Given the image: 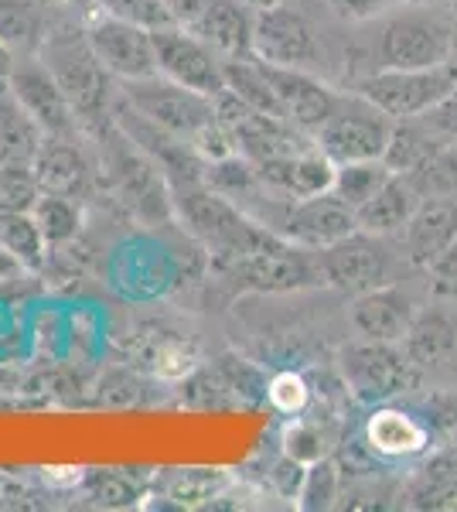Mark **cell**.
<instances>
[{
  "mask_svg": "<svg viewBox=\"0 0 457 512\" xmlns=\"http://www.w3.org/2000/svg\"><path fill=\"white\" fill-rule=\"evenodd\" d=\"M38 59L48 65V72L62 86L65 99L72 103L79 120L93 123L103 120L110 106V72L96 59L93 45L86 38V28H52L45 31L38 48Z\"/></svg>",
  "mask_w": 457,
  "mask_h": 512,
  "instance_id": "obj_2",
  "label": "cell"
},
{
  "mask_svg": "<svg viewBox=\"0 0 457 512\" xmlns=\"http://www.w3.org/2000/svg\"><path fill=\"white\" fill-rule=\"evenodd\" d=\"M427 427H437L447 437L457 434V396H437L434 407H430V420Z\"/></svg>",
  "mask_w": 457,
  "mask_h": 512,
  "instance_id": "obj_41",
  "label": "cell"
},
{
  "mask_svg": "<svg viewBox=\"0 0 457 512\" xmlns=\"http://www.w3.org/2000/svg\"><path fill=\"white\" fill-rule=\"evenodd\" d=\"M440 147H447V140L440 137L423 117L396 120L382 161H386L389 171H396V175H413V171H420L423 164L434 158Z\"/></svg>",
  "mask_w": 457,
  "mask_h": 512,
  "instance_id": "obj_22",
  "label": "cell"
},
{
  "mask_svg": "<svg viewBox=\"0 0 457 512\" xmlns=\"http://www.w3.org/2000/svg\"><path fill=\"white\" fill-rule=\"evenodd\" d=\"M410 499L417 509H447L457 502V444L440 448L427 465L413 475Z\"/></svg>",
  "mask_w": 457,
  "mask_h": 512,
  "instance_id": "obj_24",
  "label": "cell"
},
{
  "mask_svg": "<svg viewBox=\"0 0 457 512\" xmlns=\"http://www.w3.org/2000/svg\"><path fill=\"white\" fill-rule=\"evenodd\" d=\"M41 185L31 164H0V212H35Z\"/></svg>",
  "mask_w": 457,
  "mask_h": 512,
  "instance_id": "obj_31",
  "label": "cell"
},
{
  "mask_svg": "<svg viewBox=\"0 0 457 512\" xmlns=\"http://www.w3.org/2000/svg\"><path fill=\"white\" fill-rule=\"evenodd\" d=\"M355 229H359L355 209H348L335 192H324L290 202L280 236H287L290 243L304 246V250H324V246L352 236Z\"/></svg>",
  "mask_w": 457,
  "mask_h": 512,
  "instance_id": "obj_13",
  "label": "cell"
},
{
  "mask_svg": "<svg viewBox=\"0 0 457 512\" xmlns=\"http://www.w3.org/2000/svg\"><path fill=\"white\" fill-rule=\"evenodd\" d=\"M7 89L45 137H76V110L38 55H18Z\"/></svg>",
  "mask_w": 457,
  "mask_h": 512,
  "instance_id": "obj_11",
  "label": "cell"
},
{
  "mask_svg": "<svg viewBox=\"0 0 457 512\" xmlns=\"http://www.w3.org/2000/svg\"><path fill=\"white\" fill-rule=\"evenodd\" d=\"M24 274H28V270H24V263L14 253H7L4 246H0V287L18 284Z\"/></svg>",
  "mask_w": 457,
  "mask_h": 512,
  "instance_id": "obj_43",
  "label": "cell"
},
{
  "mask_svg": "<svg viewBox=\"0 0 457 512\" xmlns=\"http://www.w3.org/2000/svg\"><path fill=\"white\" fill-rule=\"evenodd\" d=\"M246 7H253V11H267V7H277V4H287V0H243Z\"/></svg>",
  "mask_w": 457,
  "mask_h": 512,
  "instance_id": "obj_45",
  "label": "cell"
},
{
  "mask_svg": "<svg viewBox=\"0 0 457 512\" xmlns=\"http://www.w3.org/2000/svg\"><path fill=\"white\" fill-rule=\"evenodd\" d=\"M406 4H430L434 7V4H451V0H406Z\"/></svg>",
  "mask_w": 457,
  "mask_h": 512,
  "instance_id": "obj_47",
  "label": "cell"
},
{
  "mask_svg": "<svg viewBox=\"0 0 457 512\" xmlns=\"http://www.w3.org/2000/svg\"><path fill=\"white\" fill-rule=\"evenodd\" d=\"M396 171H389L386 161H348V164H338L335 168V185H331V192H335L348 209L359 212L369 198L379 195V188L386 185L389 178H393Z\"/></svg>",
  "mask_w": 457,
  "mask_h": 512,
  "instance_id": "obj_28",
  "label": "cell"
},
{
  "mask_svg": "<svg viewBox=\"0 0 457 512\" xmlns=\"http://www.w3.org/2000/svg\"><path fill=\"white\" fill-rule=\"evenodd\" d=\"M417 205H420V192L413 188V181L406 175H393L379 188L376 198H369L355 212V219H359V229H365V233H376V236L403 233V226L410 222Z\"/></svg>",
  "mask_w": 457,
  "mask_h": 512,
  "instance_id": "obj_21",
  "label": "cell"
},
{
  "mask_svg": "<svg viewBox=\"0 0 457 512\" xmlns=\"http://www.w3.org/2000/svg\"><path fill=\"white\" fill-rule=\"evenodd\" d=\"M451 7H454V14H457V0H451Z\"/></svg>",
  "mask_w": 457,
  "mask_h": 512,
  "instance_id": "obj_49",
  "label": "cell"
},
{
  "mask_svg": "<svg viewBox=\"0 0 457 512\" xmlns=\"http://www.w3.org/2000/svg\"><path fill=\"white\" fill-rule=\"evenodd\" d=\"M123 103L137 110L144 120H151L154 127H161L164 134L188 144L202 161H219L226 154H236L226 130L215 120L212 96L178 86V82L164 79L161 72L151 79L123 82Z\"/></svg>",
  "mask_w": 457,
  "mask_h": 512,
  "instance_id": "obj_1",
  "label": "cell"
},
{
  "mask_svg": "<svg viewBox=\"0 0 457 512\" xmlns=\"http://www.w3.org/2000/svg\"><path fill=\"white\" fill-rule=\"evenodd\" d=\"M284 454L301 465H314V461L324 458V437L314 424H304V420H294V424L284 431Z\"/></svg>",
  "mask_w": 457,
  "mask_h": 512,
  "instance_id": "obj_35",
  "label": "cell"
},
{
  "mask_svg": "<svg viewBox=\"0 0 457 512\" xmlns=\"http://www.w3.org/2000/svg\"><path fill=\"white\" fill-rule=\"evenodd\" d=\"M45 134L38 123L21 110V103L7 89L0 86V164H31L41 147Z\"/></svg>",
  "mask_w": 457,
  "mask_h": 512,
  "instance_id": "obj_23",
  "label": "cell"
},
{
  "mask_svg": "<svg viewBox=\"0 0 457 512\" xmlns=\"http://www.w3.org/2000/svg\"><path fill=\"white\" fill-rule=\"evenodd\" d=\"M297 499H301V509H328L331 502L338 499V468H335V461L321 458V461H314V465H307Z\"/></svg>",
  "mask_w": 457,
  "mask_h": 512,
  "instance_id": "obj_32",
  "label": "cell"
},
{
  "mask_svg": "<svg viewBox=\"0 0 457 512\" xmlns=\"http://www.w3.org/2000/svg\"><path fill=\"white\" fill-rule=\"evenodd\" d=\"M406 256L413 267L427 270L440 253L457 243V198H420L403 226Z\"/></svg>",
  "mask_w": 457,
  "mask_h": 512,
  "instance_id": "obj_16",
  "label": "cell"
},
{
  "mask_svg": "<svg viewBox=\"0 0 457 512\" xmlns=\"http://www.w3.org/2000/svg\"><path fill=\"white\" fill-rule=\"evenodd\" d=\"M413 318H417V311L396 284L365 291L352 304V325L359 328L362 338H376V342H403Z\"/></svg>",
  "mask_w": 457,
  "mask_h": 512,
  "instance_id": "obj_18",
  "label": "cell"
},
{
  "mask_svg": "<svg viewBox=\"0 0 457 512\" xmlns=\"http://www.w3.org/2000/svg\"><path fill=\"white\" fill-rule=\"evenodd\" d=\"M41 7V0H0V38L14 55H38L48 31Z\"/></svg>",
  "mask_w": 457,
  "mask_h": 512,
  "instance_id": "obj_25",
  "label": "cell"
},
{
  "mask_svg": "<svg viewBox=\"0 0 457 512\" xmlns=\"http://www.w3.org/2000/svg\"><path fill=\"white\" fill-rule=\"evenodd\" d=\"M430 444L427 420L396 407H379L365 420V448L382 458H413Z\"/></svg>",
  "mask_w": 457,
  "mask_h": 512,
  "instance_id": "obj_20",
  "label": "cell"
},
{
  "mask_svg": "<svg viewBox=\"0 0 457 512\" xmlns=\"http://www.w3.org/2000/svg\"><path fill=\"white\" fill-rule=\"evenodd\" d=\"M331 7H338L342 14L348 18H365V14H376L382 4H389V0H328Z\"/></svg>",
  "mask_w": 457,
  "mask_h": 512,
  "instance_id": "obj_42",
  "label": "cell"
},
{
  "mask_svg": "<svg viewBox=\"0 0 457 512\" xmlns=\"http://www.w3.org/2000/svg\"><path fill=\"white\" fill-rule=\"evenodd\" d=\"M35 222L45 233L48 246H62V243H72L82 229V202L79 198H69V195H52V192H41L38 205H35Z\"/></svg>",
  "mask_w": 457,
  "mask_h": 512,
  "instance_id": "obj_29",
  "label": "cell"
},
{
  "mask_svg": "<svg viewBox=\"0 0 457 512\" xmlns=\"http://www.w3.org/2000/svg\"><path fill=\"white\" fill-rule=\"evenodd\" d=\"M263 72L270 79V89L280 103L287 123H294L301 134L318 137V130L328 123V117L338 106V93L331 86H324L321 79H314L307 69H284V65H267Z\"/></svg>",
  "mask_w": 457,
  "mask_h": 512,
  "instance_id": "obj_12",
  "label": "cell"
},
{
  "mask_svg": "<svg viewBox=\"0 0 457 512\" xmlns=\"http://www.w3.org/2000/svg\"><path fill=\"white\" fill-rule=\"evenodd\" d=\"M14 62H18V55L7 48V41L0 38V86H4L7 79H11V72H14Z\"/></svg>",
  "mask_w": 457,
  "mask_h": 512,
  "instance_id": "obj_44",
  "label": "cell"
},
{
  "mask_svg": "<svg viewBox=\"0 0 457 512\" xmlns=\"http://www.w3.org/2000/svg\"><path fill=\"white\" fill-rule=\"evenodd\" d=\"M253 18L256 11L243 0H212L202 21L195 24V35L212 45L222 59H249L253 55Z\"/></svg>",
  "mask_w": 457,
  "mask_h": 512,
  "instance_id": "obj_19",
  "label": "cell"
},
{
  "mask_svg": "<svg viewBox=\"0 0 457 512\" xmlns=\"http://www.w3.org/2000/svg\"><path fill=\"white\" fill-rule=\"evenodd\" d=\"M304 468H307V465H301V461H294V458H287V454H284V461H280V465L273 468V485L280 489V495L294 499V495L301 492Z\"/></svg>",
  "mask_w": 457,
  "mask_h": 512,
  "instance_id": "obj_40",
  "label": "cell"
},
{
  "mask_svg": "<svg viewBox=\"0 0 457 512\" xmlns=\"http://www.w3.org/2000/svg\"><path fill=\"white\" fill-rule=\"evenodd\" d=\"M41 4H45V7L48 4H76V0H41Z\"/></svg>",
  "mask_w": 457,
  "mask_h": 512,
  "instance_id": "obj_48",
  "label": "cell"
},
{
  "mask_svg": "<svg viewBox=\"0 0 457 512\" xmlns=\"http://www.w3.org/2000/svg\"><path fill=\"white\" fill-rule=\"evenodd\" d=\"M253 168H256V178H260L263 185L277 188L280 195H287L290 202H297V198L331 192L338 164L331 161L328 154L318 147V140H314V144L304 147V151L260 161V164H253Z\"/></svg>",
  "mask_w": 457,
  "mask_h": 512,
  "instance_id": "obj_15",
  "label": "cell"
},
{
  "mask_svg": "<svg viewBox=\"0 0 457 512\" xmlns=\"http://www.w3.org/2000/svg\"><path fill=\"white\" fill-rule=\"evenodd\" d=\"M267 400L280 410V414L297 417L307 407V400H311V390H307L304 376L277 373V376L270 379V386H267Z\"/></svg>",
  "mask_w": 457,
  "mask_h": 512,
  "instance_id": "obj_33",
  "label": "cell"
},
{
  "mask_svg": "<svg viewBox=\"0 0 457 512\" xmlns=\"http://www.w3.org/2000/svg\"><path fill=\"white\" fill-rule=\"evenodd\" d=\"M161 4L171 24H178V28H185V31H195V24L202 21V14L209 11L212 0H161Z\"/></svg>",
  "mask_w": 457,
  "mask_h": 512,
  "instance_id": "obj_38",
  "label": "cell"
},
{
  "mask_svg": "<svg viewBox=\"0 0 457 512\" xmlns=\"http://www.w3.org/2000/svg\"><path fill=\"white\" fill-rule=\"evenodd\" d=\"M427 274H430V287H434L437 297H451V301H457V243L430 263Z\"/></svg>",
  "mask_w": 457,
  "mask_h": 512,
  "instance_id": "obj_36",
  "label": "cell"
},
{
  "mask_svg": "<svg viewBox=\"0 0 457 512\" xmlns=\"http://www.w3.org/2000/svg\"><path fill=\"white\" fill-rule=\"evenodd\" d=\"M318 274L321 284L359 297L382 284H393V263L376 233L355 229L352 236L318 250Z\"/></svg>",
  "mask_w": 457,
  "mask_h": 512,
  "instance_id": "obj_8",
  "label": "cell"
},
{
  "mask_svg": "<svg viewBox=\"0 0 457 512\" xmlns=\"http://www.w3.org/2000/svg\"><path fill=\"white\" fill-rule=\"evenodd\" d=\"M154 55L157 72L178 86L212 99L226 89V59L212 45H205L195 31H185L178 24L154 28Z\"/></svg>",
  "mask_w": 457,
  "mask_h": 512,
  "instance_id": "obj_7",
  "label": "cell"
},
{
  "mask_svg": "<svg viewBox=\"0 0 457 512\" xmlns=\"http://www.w3.org/2000/svg\"><path fill=\"white\" fill-rule=\"evenodd\" d=\"M420 198H457V144H447L423 164L420 171L406 175Z\"/></svg>",
  "mask_w": 457,
  "mask_h": 512,
  "instance_id": "obj_30",
  "label": "cell"
},
{
  "mask_svg": "<svg viewBox=\"0 0 457 512\" xmlns=\"http://www.w3.org/2000/svg\"><path fill=\"white\" fill-rule=\"evenodd\" d=\"M0 246L18 256L31 274L48 260V239L31 212H0Z\"/></svg>",
  "mask_w": 457,
  "mask_h": 512,
  "instance_id": "obj_26",
  "label": "cell"
},
{
  "mask_svg": "<svg viewBox=\"0 0 457 512\" xmlns=\"http://www.w3.org/2000/svg\"><path fill=\"white\" fill-rule=\"evenodd\" d=\"M403 342H406V355L413 359V366H427V362H440L454 352L457 328L451 325L447 315L434 311V315L413 318V325Z\"/></svg>",
  "mask_w": 457,
  "mask_h": 512,
  "instance_id": "obj_27",
  "label": "cell"
},
{
  "mask_svg": "<svg viewBox=\"0 0 457 512\" xmlns=\"http://www.w3.org/2000/svg\"><path fill=\"white\" fill-rule=\"evenodd\" d=\"M229 270L256 291H294V287H307L321 280L318 267H311V260L304 256V246L290 243L287 236H280L267 250L243 256Z\"/></svg>",
  "mask_w": 457,
  "mask_h": 512,
  "instance_id": "obj_14",
  "label": "cell"
},
{
  "mask_svg": "<svg viewBox=\"0 0 457 512\" xmlns=\"http://www.w3.org/2000/svg\"><path fill=\"white\" fill-rule=\"evenodd\" d=\"M451 65H457V24H454V31H451Z\"/></svg>",
  "mask_w": 457,
  "mask_h": 512,
  "instance_id": "obj_46",
  "label": "cell"
},
{
  "mask_svg": "<svg viewBox=\"0 0 457 512\" xmlns=\"http://www.w3.org/2000/svg\"><path fill=\"white\" fill-rule=\"evenodd\" d=\"M454 24L423 11L396 14L382 24L379 35V69H434L451 62Z\"/></svg>",
  "mask_w": 457,
  "mask_h": 512,
  "instance_id": "obj_5",
  "label": "cell"
},
{
  "mask_svg": "<svg viewBox=\"0 0 457 512\" xmlns=\"http://www.w3.org/2000/svg\"><path fill=\"white\" fill-rule=\"evenodd\" d=\"M342 376L355 400L379 407L413 386V359L396 349V342L362 338L342 349Z\"/></svg>",
  "mask_w": 457,
  "mask_h": 512,
  "instance_id": "obj_6",
  "label": "cell"
},
{
  "mask_svg": "<svg viewBox=\"0 0 457 512\" xmlns=\"http://www.w3.org/2000/svg\"><path fill=\"white\" fill-rule=\"evenodd\" d=\"M457 86V65L434 69H376L359 82V93L393 120H413L430 113Z\"/></svg>",
  "mask_w": 457,
  "mask_h": 512,
  "instance_id": "obj_4",
  "label": "cell"
},
{
  "mask_svg": "<svg viewBox=\"0 0 457 512\" xmlns=\"http://www.w3.org/2000/svg\"><path fill=\"white\" fill-rule=\"evenodd\" d=\"M423 120H427L430 127H434L437 134L447 140V144H457V86L444 99H440L434 110L423 113Z\"/></svg>",
  "mask_w": 457,
  "mask_h": 512,
  "instance_id": "obj_37",
  "label": "cell"
},
{
  "mask_svg": "<svg viewBox=\"0 0 457 512\" xmlns=\"http://www.w3.org/2000/svg\"><path fill=\"white\" fill-rule=\"evenodd\" d=\"M86 38L93 45L96 59L113 79H151L157 76V55H154V28L127 18L96 11L86 21Z\"/></svg>",
  "mask_w": 457,
  "mask_h": 512,
  "instance_id": "obj_9",
  "label": "cell"
},
{
  "mask_svg": "<svg viewBox=\"0 0 457 512\" xmlns=\"http://www.w3.org/2000/svg\"><path fill=\"white\" fill-rule=\"evenodd\" d=\"M41 192L86 198L93 192V168H89L86 154L76 147V137H45L31 161Z\"/></svg>",
  "mask_w": 457,
  "mask_h": 512,
  "instance_id": "obj_17",
  "label": "cell"
},
{
  "mask_svg": "<svg viewBox=\"0 0 457 512\" xmlns=\"http://www.w3.org/2000/svg\"><path fill=\"white\" fill-rule=\"evenodd\" d=\"M191 366V349L181 342H168L157 349V373L161 376H181Z\"/></svg>",
  "mask_w": 457,
  "mask_h": 512,
  "instance_id": "obj_39",
  "label": "cell"
},
{
  "mask_svg": "<svg viewBox=\"0 0 457 512\" xmlns=\"http://www.w3.org/2000/svg\"><path fill=\"white\" fill-rule=\"evenodd\" d=\"M253 55L267 65L284 69H307L321 59L318 31L301 11L287 4L256 11L253 18Z\"/></svg>",
  "mask_w": 457,
  "mask_h": 512,
  "instance_id": "obj_10",
  "label": "cell"
},
{
  "mask_svg": "<svg viewBox=\"0 0 457 512\" xmlns=\"http://www.w3.org/2000/svg\"><path fill=\"white\" fill-rule=\"evenodd\" d=\"M393 117L379 110L372 99L362 93L338 96L335 113L318 130V147L335 164L348 161H379L386 154L389 134H393Z\"/></svg>",
  "mask_w": 457,
  "mask_h": 512,
  "instance_id": "obj_3",
  "label": "cell"
},
{
  "mask_svg": "<svg viewBox=\"0 0 457 512\" xmlns=\"http://www.w3.org/2000/svg\"><path fill=\"white\" fill-rule=\"evenodd\" d=\"M96 11L113 14V18H127L137 24H147V28H161V24H171L168 14H164L161 0H93Z\"/></svg>",
  "mask_w": 457,
  "mask_h": 512,
  "instance_id": "obj_34",
  "label": "cell"
}]
</instances>
